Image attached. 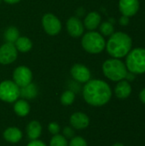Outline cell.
I'll use <instances>...</instances> for the list:
<instances>
[{
    "label": "cell",
    "mask_w": 145,
    "mask_h": 146,
    "mask_svg": "<svg viewBox=\"0 0 145 146\" xmlns=\"http://www.w3.org/2000/svg\"><path fill=\"white\" fill-rule=\"evenodd\" d=\"M112 97L109 85L102 80H90L83 88V98L91 106L101 107L107 104Z\"/></svg>",
    "instance_id": "cell-1"
},
{
    "label": "cell",
    "mask_w": 145,
    "mask_h": 146,
    "mask_svg": "<svg viewBox=\"0 0 145 146\" xmlns=\"http://www.w3.org/2000/svg\"><path fill=\"white\" fill-rule=\"evenodd\" d=\"M132 46L131 37L123 32L114 33L106 43V50L113 58H122L126 56Z\"/></svg>",
    "instance_id": "cell-2"
},
{
    "label": "cell",
    "mask_w": 145,
    "mask_h": 146,
    "mask_svg": "<svg viewBox=\"0 0 145 146\" xmlns=\"http://www.w3.org/2000/svg\"><path fill=\"white\" fill-rule=\"evenodd\" d=\"M103 72L105 77L112 81H121L125 80L128 72L126 64L118 58L106 60L103 64Z\"/></svg>",
    "instance_id": "cell-3"
},
{
    "label": "cell",
    "mask_w": 145,
    "mask_h": 146,
    "mask_svg": "<svg viewBox=\"0 0 145 146\" xmlns=\"http://www.w3.org/2000/svg\"><path fill=\"white\" fill-rule=\"evenodd\" d=\"M126 67L127 70L134 74L145 73V49L135 48L126 55Z\"/></svg>",
    "instance_id": "cell-4"
},
{
    "label": "cell",
    "mask_w": 145,
    "mask_h": 146,
    "mask_svg": "<svg viewBox=\"0 0 145 146\" xmlns=\"http://www.w3.org/2000/svg\"><path fill=\"white\" fill-rule=\"evenodd\" d=\"M81 44L84 50L88 53L98 54L105 49L106 42L102 34L97 32L91 31L83 36Z\"/></svg>",
    "instance_id": "cell-5"
},
{
    "label": "cell",
    "mask_w": 145,
    "mask_h": 146,
    "mask_svg": "<svg viewBox=\"0 0 145 146\" xmlns=\"http://www.w3.org/2000/svg\"><path fill=\"white\" fill-rule=\"evenodd\" d=\"M20 98V87L12 80L0 83V100L5 103H15Z\"/></svg>",
    "instance_id": "cell-6"
},
{
    "label": "cell",
    "mask_w": 145,
    "mask_h": 146,
    "mask_svg": "<svg viewBox=\"0 0 145 146\" xmlns=\"http://www.w3.org/2000/svg\"><path fill=\"white\" fill-rule=\"evenodd\" d=\"M42 25L44 31L50 36L58 34L62 29L60 20L53 14H45L42 18Z\"/></svg>",
    "instance_id": "cell-7"
},
{
    "label": "cell",
    "mask_w": 145,
    "mask_h": 146,
    "mask_svg": "<svg viewBox=\"0 0 145 146\" xmlns=\"http://www.w3.org/2000/svg\"><path fill=\"white\" fill-rule=\"evenodd\" d=\"M32 73L26 66L17 67L13 73V81L21 88L32 83Z\"/></svg>",
    "instance_id": "cell-8"
},
{
    "label": "cell",
    "mask_w": 145,
    "mask_h": 146,
    "mask_svg": "<svg viewBox=\"0 0 145 146\" xmlns=\"http://www.w3.org/2000/svg\"><path fill=\"white\" fill-rule=\"evenodd\" d=\"M17 58V50L14 44L5 43L0 47V63L10 64Z\"/></svg>",
    "instance_id": "cell-9"
},
{
    "label": "cell",
    "mask_w": 145,
    "mask_h": 146,
    "mask_svg": "<svg viewBox=\"0 0 145 146\" xmlns=\"http://www.w3.org/2000/svg\"><path fill=\"white\" fill-rule=\"evenodd\" d=\"M71 75L74 80L79 83H86L91 80V72L89 68L79 63L74 64L70 70Z\"/></svg>",
    "instance_id": "cell-10"
},
{
    "label": "cell",
    "mask_w": 145,
    "mask_h": 146,
    "mask_svg": "<svg viewBox=\"0 0 145 146\" xmlns=\"http://www.w3.org/2000/svg\"><path fill=\"white\" fill-rule=\"evenodd\" d=\"M138 0H120L119 9L122 15L131 17L135 15L139 9Z\"/></svg>",
    "instance_id": "cell-11"
},
{
    "label": "cell",
    "mask_w": 145,
    "mask_h": 146,
    "mask_svg": "<svg viewBox=\"0 0 145 146\" xmlns=\"http://www.w3.org/2000/svg\"><path fill=\"white\" fill-rule=\"evenodd\" d=\"M70 125L72 127L77 130H83L89 127L90 118L88 115L83 112H75L73 113L69 119Z\"/></svg>",
    "instance_id": "cell-12"
},
{
    "label": "cell",
    "mask_w": 145,
    "mask_h": 146,
    "mask_svg": "<svg viewBox=\"0 0 145 146\" xmlns=\"http://www.w3.org/2000/svg\"><path fill=\"white\" fill-rule=\"evenodd\" d=\"M68 33L74 38L80 37L84 33V25L77 17H71L67 21Z\"/></svg>",
    "instance_id": "cell-13"
},
{
    "label": "cell",
    "mask_w": 145,
    "mask_h": 146,
    "mask_svg": "<svg viewBox=\"0 0 145 146\" xmlns=\"http://www.w3.org/2000/svg\"><path fill=\"white\" fill-rule=\"evenodd\" d=\"M132 93V86L127 80H122L118 81L115 88V94L117 98L121 100L126 99L130 97Z\"/></svg>",
    "instance_id": "cell-14"
},
{
    "label": "cell",
    "mask_w": 145,
    "mask_h": 146,
    "mask_svg": "<svg viewBox=\"0 0 145 146\" xmlns=\"http://www.w3.org/2000/svg\"><path fill=\"white\" fill-rule=\"evenodd\" d=\"M3 136L5 141L11 144H16L21 141L22 138V133L18 127H9L4 130Z\"/></svg>",
    "instance_id": "cell-15"
},
{
    "label": "cell",
    "mask_w": 145,
    "mask_h": 146,
    "mask_svg": "<svg viewBox=\"0 0 145 146\" xmlns=\"http://www.w3.org/2000/svg\"><path fill=\"white\" fill-rule=\"evenodd\" d=\"M100 23H101V15L96 11L90 12L86 15L84 21L85 27L90 31H94L96 28L99 27Z\"/></svg>",
    "instance_id": "cell-16"
},
{
    "label": "cell",
    "mask_w": 145,
    "mask_h": 146,
    "mask_svg": "<svg viewBox=\"0 0 145 146\" xmlns=\"http://www.w3.org/2000/svg\"><path fill=\"white\" fill-rule=\"evenodd\" d=\"M26 131L30 140H36L42 133V126L38 121H32L27 124Z\"/></svg>",
    "instance_id": "cell-17"
},
{
    "label": "cell",
    "mask_w": 145,
    "mask_h": 146,
    "mask_svg": "<svg viewBox=\"0 0 145 146\" xmlns=\"http://www.w3.org/2000/svg\"><path fill=\"white\" fill-rule=\"evenodd\" d=\"M14 111L18 116L25 117L30 112V104L25 99H17L14 104Z\"/></svg>",
    "instance_id": "cell-18"
},
{
    "label": "cell",
    "mask_w": 145,
    "mask_h": 146,
    "mask_svg": "<svg viewBox=\"0 0 145 146\" xmlns=\"http://www.w3.org/2000/svg\"><path fill=\"white\" fill-rule=\"evenodd\" d=\"M38 95V88L36 85L30 83L26 86L20 88V97H21L23 99H33Z\"/></svg>",
    "instance_id": "cell-19"
},
{
    "label": "cell",
    "mask_w": 145,
    "mask_h": 146,
    "mask_svg": "<svg viewBox=\"0 0 145 146\" xmlns=\"http://www.w3.org/2000/svg\"><path fill=\"white\" fill-rule=\"evenodd\" d=\"M14 44H15L16 50L21 52H27L32 47V41L26 37H19Z\"/></svg>",
    "instance_id": "cell-20"
},
{
    "label": "cell",
    "mask_w": 145,
    "mask_h": 146,
    "mask_svg": "<svg viewBox=\"0 0 145 146\" xmlns=\"http://www.w3.org/2000/svg\"><path fill=\"white\" fill-rule=\"evenodd\" d=\"M19 31L16 27H10L9 28H7L4 32L3 37L4 39L6 41V43H11V44H15V42L18 39L19 36Z\"/></svg>",
    "instance_id": "cell-21"
},
{
    "label": "cell",
    "mask_w": 145,
    "mask_h": 146,
    "mask_svg": "<svg viewBox=\"0 0 145 146\" xmlns=\"http://www.w3.org/2000/svg\"><path fill=\"white\" fill-rule=\"evenodd\" d=\"M74 99H75L74 92H73L72 90H67L62 94L60 101L62 105L69 106V105L73 104V103L74 102Z\"/></svg>",
    "instance_id": "cell-22"
},
{
    "label": "cell",
    "mask_w": 145,
    "mask_h": 146,
    "mask_svg": "<svg viewBox=\"0 0 145 146\" xmlns=\"http://www.w3.org/2000/svg\"><path fill=\"white\" fill-rule=\"evenodd\" d=\"M50 146H68V139L61 134L53 135L52 139H50Z\"/></svg>",
    "instance_id": "cell-23"
},
{
    "label": "cell",
    "mask_w": 145,
    "mask_h": 146,
    "mask_svg": "<svg viewBox=\"0 0 145 146\" xmlns=\"http://www.w3.org/2000/svg\"><path fill=\"white\" fill-rule=\"evenodd\" d=\"M99 28H100V32H101L102 35H103V36H111L115 32L113 24L109 21L103 22L100 25Z\"/></svg>",
    "instance_id": "cell-24"
},
{
    "label": "cell",
    "mask_w": 145,
    "mask_h": 146,
    "mask_svg": "<svg viewBox=\"0 0 145 146\" xmlns=\"http://www.w3.org/2000/svg\"><path fill=\"white\" fill-rule=\"evenodd\" d=\"M68 146H87L85 139L80 136H76L71 139Z\"/></svg>",
    "instance_id": "cell-25"
},
{
    "label": "cell",
    "mask_w": 145,
    "mask_h": 146,
    "mask_svg": "<svg viewBox=\"0 0 145 146\" xmlns=\"http://www.w3.org/2000/svg\"><path fill=\"white\" fill-rule=\"evenodd\" d=\"M48 130L52 135H56V134H59V133L61 132V127L58 123L50 122L48 125Z\"/></svg>",
    "instance_id": "cell-26"
},
{
    "label": "cell",
    "mask_w": 145,
    "mask_h": 146,
    "mask_svg": "<svg viewBox=\"0 0 145 146\" xmlns=\"http://www.w3.org/2000/svg\"><path fill=\"white\" fill-rule=\"evenodd\" d=\"M66 139H72L74 135V131L72 128V127H66L63 128V134Z\"/></svg>",
    "instance_id": "cell-27"
},
{
    "label": "cell",
    "mask_w": 145,
    "mask_h": 146,
    "mask_svg": "<svg viewBox=\"0 0 145 146\" xmlns=\"http://www.w3.org/2000/svg\"><path fill=\"white\" fill-rule=\"evenodd\" d=\"M26 146H47L44 142H42L41 140L36 139V140H31Z\"/></svg>",
    "instance_id": "cell-28"
},
{
    "label": "cell",
    "mask_w": 145,
    "mask_h": 146,
    "mask_svg": "<svg viewBox=\"0 0 145 146\" xmlns=\"http://www.w3.org/2000/svg\"><path fill=\"white\" fill-rule=\"evenodd\" d=\"M129 17L126 16V15H122L120 20H119V22L121 26H127L129 24Z\"/></svg>",
    "instance_id": "cell-29"
},
{
    "label": "cell",
    "mask_w": 145,
    "mask_h": 146,
    "mask_svg": "<svg viewBox=\"0 0 145 146\" xmlns=\"http://www.w3.org/2000/svg\"><path fill=\"white\" fill-rule=\"evenodd\" d=\"M135 78H136V74H132V73H131V72H129V71H128L125 79H126V80H127L128 82H130V81L134 80H135Z\"/></svg>",
    "instance_id": "cell-30"
},
{
    "label": "cell",
    "mask_w": 145,
    "mask_h": 146,
    "mask_svg": "<svg viewBox=\"0 0 145 146\" xmlns=\"http://www.w3.org/2000/svg\"><path fill=\"white\" fill-rule=\"evenodd\" d=\"M139 99H140V101H141L143 104H145V88H144V89L140 92V93H139Z\"/></svg>",
    "instance_id": "cell-31"
},
{
    "label": "cell",
    "mask_w": 145,
    "mask_h": 146,
    "mask_svg": "<svg viewBox=\"0 0 145 146\" xmlns=\"http://www.w3.org/2000/svg\"><path fill=\"white\" fill-rule=\"evenodd\" d=\"M5 3H9V4H14V3H19L21 0H3Z\"/></svg>",
    "instance_id": "cell-32"
},
{
    "label": "cell",
    "mask_w": 145,
    "mask_h": 146,
    "mask_svg": "<svg viewBox=\"0 0 145 146\" xmlns=\"http://www.w3.org/2000/svg\"><path fill=\"white\" fill-rule=\"evenodd\" d=\"M112 146H125L123 144H121V143H116V144H115V145H113Z\"/></svg>",
    "instance_id": "cell-33"
},
{
    "label": "cell",
    "mask_w": 145,
    "mask_h": 146,
    "mask_svg": "<svg viewBox=\"0 0 145 146\" xmlns=\"http://www.w3.org/2000/svg\"><path fill=\"white\" fill-rule=\"evenodd\" d=\"M0 3H1V0H0Z\"/></svg>",
    "instance_id": "cell-34"
}]
</instances>
